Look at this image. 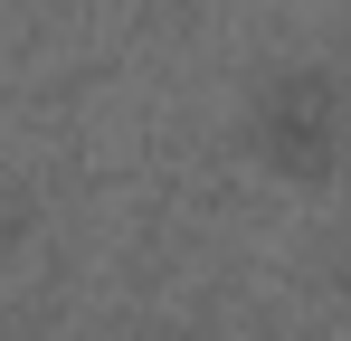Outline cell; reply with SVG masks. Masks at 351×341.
I'll return each instance as SVG.
<instances>
[{
    "label": "cell",
    "mask_w": 351,
    "mask_h": 341,
    "mask_svg": "<svg viewBox=\"0 0 351 341\" xmlns=\"http://www.w3.org/2000/svg\"><path fill=\"white\" fill-rule=\"evenodd\" d=\"M266 142L285 162H323L332 152V95H323V76H285L266 95Z\"/></svg>",
    "instance_id": "obj_1"
}]
</instances>
